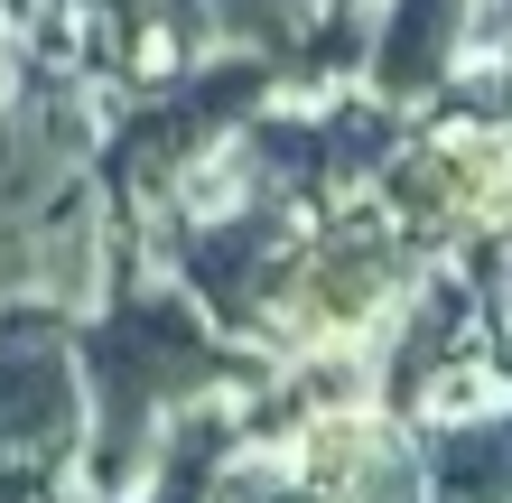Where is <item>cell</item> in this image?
I'll use <instances>...</instances> for the list:
<instances>
[{
    "mask_svg": "<svg viewBox=\"0 0 512 503\" xmlns=\"http://www.w3.org/2000/svg\"><path fill=\"white\" fill-rule=\"evenodd\" d=\"M75 354H84V457L75 476L94 503H140L159 476V448L187 410L215 401H252L270 382V354L243 345L233 327L205 317L187 280L149 271H112L103 299L75 317Z\"/></svg>",
    "mask_w": 512,
    "mask_h": 503,
    "instance_id": "6da1fadb",
    "label": "cell"
},
{
    "mask_svg": "<svg viewBox=\"0 0 512 503\" xmlns=\"http://www.w3.org/2000/svg\"><path fill=\"white\" fill-rule=\"evenodd\" d=\"M419 271H429V252L382 215L373 187L317 205L308 233H298V252H289V280H280V308H270V327H261V354L270 364L373 354L382 327L401 317V299L419 289Z\"/></svg>",
    "mask_w": 512,
    "mask_h": 503,
    "instance_id": "7a4b0ae2",
    "label": "cell"
},
{
    "mask_svg": "<svg viewBox=\"0 0 512 503\" xmlns=\"http://www.w3.org/2000/svg\"><path fill=\"white\" fill-rule=\"evenodd\" d=\"M270 94H280V75H270L261 47H224V56L205 47L177 75H159L131 112H103V177H112L103 196H112V215L149 224L187 187V168H205Z\"/></svg>",
    "mask_w": 512,
    "mask_h": 503,
    "instance_id": "3957f363",
    "label": "cell"
},
{
    "mask_svg": "<svg viewBox=\"0 0 512 503\" xmlns=\"http://www.w3.org/2000/svg\"><path fill=\"white\" fill-rule=\"evenodd\" d=\"M373 196L429 261L503 243L512 233V122L438 112L429 131H410L401 150H391V168L373 177Z\"/></svg>",
    "mask_w": 512,
    "mask_h": 503,
    "instance_id": "277c9868",
    "label": "cell"
},
{
    "mask_svg": "<svg viewBox=\"0 0 512 503\" xmlns=\"http://www.w3.org/2000/svg\"><path fill=\"white\" fill-rule=\"evenodd\" d=\"M0 457L75 476L84 457V354H75V308L38 289H0Z\"/></svg>",
    "mask_w": 512,
    "mask_h": 503,
    "instance_id": "5b68a950",
    "label": "cell"
},
{
    "mask_svg": "<svg viewBox=\"0 0 512 503\" xmlns=\"http://www.w3.org/2000/svg\"><path fill=\"white\" fill-rule=\"evenodd\" d=\"M261 429V420H243ZM280 448L298 457V476H308L326 503H429V457H419V420H401L391 401L354 392V401H308L289 410Z\"/></svg>",
    "mask_w": 512,
    "mask_h": 503,
    "instance_id": "8992f818",
    "label": "cell"
},
{
    "mask_svg": "<svg viewBox=\"0 0 512 503\" xmlns=\"http://www.w3.org/2000/svg\"><path fill=\"white\" fill-rule=\"evenodd\" d=\"M485 47H512V19L503 0H373L364 10V56L354 75L391 103H438L447 84L466 75V56Z\"/></svg>",
    "mask_w": 512,
    "mask_h": 503,
    "instance_id": "52a82bcc",
    "label": "cell"
},
{
    "mask_svg": "<svg viewBox=\"0 0 512 503\" xmlns=\"http://www.w3.org/2000/svg\"><path fill=\"white\" fill-rule=\"evenodd\" d=\"M429 503H512V410H457L419 420Z\"/></svg>",
    "mask_w": 512,
    "mask_h": 503,
    "instance_id": "ba28073f",
    "label": "cell"
},
{
    "mask_svg": "<svg viewBox=\"0 0 512 503\" xmlns=\"http://www.w3.org/2000/svg\"><path fill=\"white\" fill-rule=\"evenodd\" d=\"M205 503H326V494L298 476V457H289L270 429H243V438L215 457V476H205Z\"/></svg>",
    "mask_w": 512,
    "mask_h": 503,
    "instance_id": "9c48e42d",
    "label": "cell"
},
{
    "mask_svg": "<svg viewBox=\"0 0 512 503\" xmlns=\"http://www.w3.org/2000/svg\"><path fill=\"white\" fill-rule=\"evenodd\" d=\"M457 261H475V271H485V308H494V336H503V354H512V233H503V243H485V252H457Z\"/></svg>",
    "mask_w": 512,
    "mask_h": 503,
    "instance_id": "30bf717a",
    "label": "cell"
},
{
    "mask_svg": "<svg viewBox=\"0 0 512 503\" xmlns=\"http://www.w3.org/2000/svg\"><path fill=\"white\" fill-rule=\"evenodd\" d=\"M19 38H28V28H19V19H0V112L28 94V75H38V56H28Z\"/></svg>",
    "mask_w": 512,
    "mask_h": 503,
    "instance_id": "8fae6325",
    "label": "cell"
},
{
    "mask_svg": "<svg viewBox=\"0 0 512 503\" xmlns=\"http://www.w3.org/2000/svg\"><path fill=\"white\" fill-rule=\"evenodd\" d=\"M66 28H84V38H112V0H47Z\"/></svg>",
    "mask_w": 512,
    "mask_h": 503,
    "instance_id": "7c38bea8",
    "label": "cell"
},
{
    "mask_svg": "<svg viewBox=\"0 0 512 503\" xmlns=\"http://www.w3.org/2000/svg\"><path fill=\"white\" fill-rule=\"evenodd\" d=\"M0 503H38V466H19V457H0Z\"/></svg>",
    "mask_w": 512,
    "mask_h": 503,
    "instance_id": "4fadbf2b",
    "label": "cell"
},
{
    "mask_svg": "<svg viewBox=\"0 0 512 503\" xmlns=\"http://www.w3.org/2000/svg\"><path fill=\"white\" fill-rule=\"evenodd\" d=\"M0 19H19V28H38V19H47V0H0Z\"/></svg>",
    "mask_w": 512,
    "mask_h": 503,
    "instance_id": "5bb4252c",
    "label": "cell"
},
{
    "mask_svg": "<svg viewBox=\"0 0 512 503\" xmlns=\"http://www.w3.org/2000/svg\"><path fill=\"white\" fill-rule=\"evenodd\" d=\"M503 19H512V0H503Z\"/></svg>",
    "mask_w": 512,
    "mask_h": 503,
    "instance_id": "9a60e30c",
    "label": "cell"
}]
</instances>
